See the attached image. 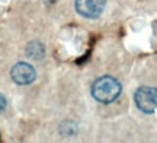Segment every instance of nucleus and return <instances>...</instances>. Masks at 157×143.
<instances>
[{
  "mask_svg": "<svg viewBox=\"0 0 157 143\" xmlns=\"http://www.w3.org/2000/svg\"><path fill=\"white\" fill-rule=\"evenodd\" d=\"M121 83L112 76H101L92 85V97L101 104H112L121 95Z\"/></svg>",
  "mask_w": 157,
  "mask_h": 143,
  "instance_id": "1",
  "label": "nucleus"
},
{
  "mask_svg": "<svg viewBox=\"0 0 157 143\" xmlns=\"http://www.w3.org/2000/svg\"><path fill=\"white\" fill-rule=\"evenodd\" d=\"M134 101L137 108L144 114H153L157 111V88L141 86L134 93Z\"/></svg>",
  "mask_w": 157,
  "mask_h": 143,
  "instance_id": "2",
  "label": "nucleus"
},
{
  "mask_svg": "<svg viewBox=\"0 0 157 143\" xmlns=\"http://www.w3.org/2000/svg\"><path fill=\"white\" fill-rule=\"evenodd\" d=\"M106 6V0H76L74 7L78 15L87 19H96L102 15Z\"/></svg>",
  "mask_w": 157,
  "mask_h": 143,
  "instance_id": "3",
  "label": "nucleus"
},
{
  "mask_svg": "<svg viewBox=\"0 0 157 143\" xmlns=\"http://www.w3.org/2000/svg\"><path fill=\"white\" fill-rule=\"evenodd\" d=\"M10 76L13 82L17 85H31L36 77V72L29 63L19 62L10 70Z\"/></svg>",
  "mask_w": 157,
  "mask_h": 143,
  "instance_id": "4",
  "label": "nucleus"
},
{
  "mask_svg": "<svg viewBox=\"0 0 157 143\" xmlns=\"http://www.w3.org/2000/svg\"><path fill=\"white\" fill-rule=\"evenodd\" d=\"M25 53L32 60H41L45 56V47L39 41H31L26 46V48H25Z\"/></svg>",
  "mask_w": 157,
  "mask_h": 143,
  "instance_id": "5",
  "label": "nucleus"
},
{
  "mask_svg": "<svg viewBox=\"0 0 157 143\" xmlns=\"http://www.w3.org/2000/svg\"><path fill=\"white\" fill-rule=\"evenodd\" d=\"M77 130L78 127L77 124L74 123V121H64L60 124V129H58V132L61 136H66V137H73L77 134Z\"/></svg>",
  "mask_w": 157,
  "mask_h": 143,
  "instance_id": "6",
  "label": "nucleus"
},
{
  "mask_svg": "<svg viewBox=\"0 0 157 143\" xmlns=\"http://www.w3.org/2000/svg\"><path fill=\"white\" fill-rule=\"evenodd\" d=\"M6 105H7V102H6V98L0 93V113L3 111V109L6 108Z\"/></svg>",
  "mask_w": 157,
  "mask_h": 143,
  "instance_id": "7",
  "label": "nucleus"
}]
</instances>
